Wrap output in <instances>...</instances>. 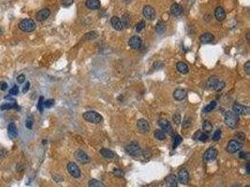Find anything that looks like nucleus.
I'll list each match as a JSON object with an SVG mask.
<instances>
[{
	"label": "nucleus",
	"mask_w": 250,
	"mask_h": 187,
	"mask_svg": "<svg viewBox=\"0 0 250 187\" xmlns=\"http://www.w3.org/2000/svg\"><path fill=\"white\" fill-rule=\"evenodd\" d=\"M7 154V151L3 148H0V157H4Z\"/></svg>",
	"instance_id": "nucleus-52"
},
{
	"label": "nucleus",
	"mask_w": 250,
	"mask_h": 187,
	"mask_svg": "<svg viewBox=\"0 0 250 187\" xmlns=\"http://www.w3.org/2000/svg\"><path fill=\"white\" fill-rule=\"evenodd\" d=\"M219 81H218V78L216 76H212L208 79L207 82H206V86L208 89L210 90H215L216 87H217V84H218Z\"/></svg>",
	"instance_id": "nucleus-17"
},
{
	"label": "nucleus",
	"mask_w": 250,
	"mask_h": 187,
	"mask_svg": "<svg viewBox=\"0 0 250 187\" xmlns=\"http://www.w3.org/2000/svg\"><path fill=\"white\" fill-rule=\"evenodd\" d=\"M66 169H67V171L68 173L73 177V178H80L81 177V170H80V168L73 162H70L67 164L66 166Z\"/></svg>",
	"instance_id": "nucleus-6"
},
{
	"label": "nucleus",
	"mask_w": 250,
	"mask_h": 187,
	"mask_svg": "<svg viewBox=\"0 0 250 187\" xmlns=\"http://www.w3.org/2000/svg\"><path fill=\"white\" fill-rule=\"evenodd\" d=\"M37 108L38 110L41 112L43 111V108H44V97L43 96H40V99H39V102H38V105H37Z\"/></svg>",
	"instance_id": "nucleus-35"
},
{
	"label": "nucleus",
	"mask_w": 250,
	"mask_h": 187,
	"mask_svg": "<svg viewBox=\"0 0 250 187\" xmlns=\"http://www.w3.org/2000/svg\"><path fill=\"white\" fill-rule=\"evenodd\" d=\"M195 136H198V138H197V139H199V140H200V141H202V142H205V141L207 140V138H208L207 134H205V133H201L200 131H198V132L195 134Z\"/></svg>",
	"instance_id": "nucleus-31"
},
{
	"label": "nucleus",
	"mask_w": 250,
	"mask_h": 187,
	"mask_svg": "<svg viewBox=\"0 0 250 187\" xmlns=\"http://www.w3.org/2000/svg\"><path fill=\"white\" fill-rule=\"evenodd\" d=\"M114 174L115 176H117V177H123V176H124V172H123L122 170L118 169H116L114 170Z\"/></svg>",
	"instance_id": "nucleus-46"
},
{
	"label": "nucleus",
	"mask_w": 250,
	"mask_h": 187,
	"mask_svg": "<svg viewBox=\"0 0 250 187\" xmlns=\"http://www.w3.org/2000/svg\"><path fill=\"white\" fill-rule=\"evenodd\" d=\"M171 13L173 16H180L183 13V8L179 4H173L171 7Z\"/></svg>",
	"instance_id": "nucleus-18"
},
{
	"label": "nucleus",
	"mask_w": 250,
	"mask_h": 187,
	"mask_svg": "<svg viewBox=\"0 0 250 187\" xmlns=\"http://www.w3.org/2000/svg\"><path fill=\"white\" fill-rule=\"evenodd\" d=\"M180 120H181V116L179 113H176L173 115V122L176 124V125H179L180 124Z\"/></svg>",
	"instance_id": "nucleus-45"
},
{
	"label": "nucleus",
	"mask_w": 250,
	"mask_h": 187,
	"mask_svg": "<svg viewBox=\"0 0 250 187\" xmlns=\"http://www.w3.org/2000/svg\"><path fill=\"white\" fill-rule=\"evenodd\" d=\"M234 139H236V140H238L240 142H244L245 139H246V135L244 133H238V134L235 135Z\"/></svg>",
	"instance_id": "nucleus-37"
},
{
	"label": "nucleus",
	"mask_w": 250,
	"mask_h": 187,
	"mask_svg": "<svg viewBox=\"0 0 250 187\" xmlns=\"http://www.w3.org/2000/svg\"><path fill=\"white\" fill-rule=\"evenodd\" d=\"M33 123H34V121H33V117H32V116H28L27 119H26V121H25V126H26L28 129H31L32 126H33Z\"/></svg>",
	"instance_id": "nucleus-38"
},
{
	"label": "nucleus",
	"mask_w": 250,
	"mask_h": 187,
	"mask_svg": "<svg viewBox=\"0 0 250 187\" xmlns=\"http://www.w3.org/2000/svg\"><path fill=\"white\" fill-rule=\"evenodd\" d=\"M120 20H121V23H122L123 26H125V27H129L130 26V17H129L128 14H126V13L124 14Z\"/></svg>",
	"instance_id": "nucleus-30"
},
{
	"label": "nucleus",
	"mask_w": 250,
	"mask_h": 187,
	"mask_svg": "<svg viewBox=\"0 0 250 187\" xmlns=\"http://www.w3.org/2000/svg\"><path fill=\"white\" fill-rule=\"evenodd\" d=\"M158 125L160 126L161 130H163L164 132H166V133H171L172 132L173 127H172L171 123L168 120H166V119L158 120Z\"/></svg>",
	"instance_id": "nucleus-16"
},
{
	"label": "nucleus",
	"mask_w": 250,
	"mask_h": 187,
	"mask_svg": "<svg viewBox=\"0 0 250 187\" xmlns=\"http://www.w3.org/2000/svg\"><path fill=\"white\" fill-rule=\"evenodd\" d=\"M99 153H100V154H101L103 157L108 158V159L113 158V157L114 156V153L111 150H109V149H101Z\"/></svg>",
	"instance_id": "nucleus-27"
},
{
	"label": "nucleus",
	"mask_w": 250,
	"mask_h": 187,
	"mask_svg": "<svg viewBox=\"0 0 250 187\" xmlns=\"http://www.w3.org/2000/svg\"><path fill=\"white\" fill-rule=\"evenodd\" d=\"M98 37V34H97V32H89V33H87L86 34V36H85V39H88V40H92V39H96Z\"/></svg>",
	"instance_id": "nucleus-39"
},
{
	"label": "nucleus",
	"mask_w": 250,
	"mask_h": 187,
	"mask_svg": "<svg viewBox=\"0 0 250 187\" xmlns=\"http://www.w3.org/2000/svg\"><path fill=\"white\" fill-rule=\"evenodd\" d=\"M247 40L249 41V33H247Z\"/></svg>",
	"instance_id": "nucleus-54"
},
{
	"label": "nucleus",
	"mask_w": 250,
	"mask_h": 187,
	"mask_svg": "<svg viewBox=\"0 0 250 187\" xmlns=\"http://www.w3.org/2000/svg\"><path fill=\"white\" fill-rule=\"evenodd\" d=\"M155 138L158 140H164L166 138V134L163 130L157 129L155 131Z\"/></svg>",
	"instance_id": "nucleus-29"
},
{
	"label": "nucleus",
	"mask_w": 250,
	"mask_h": 187,
	"mask_svg": "<svg viewBox=\"0 0 250 187\" xmlns=\"http://www.w3.org/2000/svg\"><path fill=\"white\" fill-rule=\"evenodd\" d=\"M137 129L140 133L141 134H145L149 131L150 129V126H149V124L148 122L145 120V119H140L138 120L137 122Z\"/></svg>",
	"instance_id": "nucleus-9"
},
{
	"label": "nucleus",
	"mask_w": 250,
	"mask_h": 187,
	"mask_svg": "<svg viewBox=\"0 0 250 187\" xmlns=\"http://www.w3.org/2000/svg\"><path fill=\"white\" fill-rule=\"evenodd\" d=\"M239 156H240V158H244V159H246V158H247L248 153H245V152H241L240 154H239Z\"/></svg>",
	"instance_id": "nucleus-51"
},
{
	"label": "nucleus",
	"mask_w": 250,
	"mask_h": 187,
	"mask_svg": "<svg viewBox=\"0 0 250 187\" xmlns=\"http://www.w3.org/2000/svg\"><path fill=\"white\" fill-rule=\"evenodd\" d=\"M25 81V76L24 74H21L17 77V82L20 84H23Z\"/></svg>",
	"instance_id": "nucleus-44"
},
{
	"label": "nucleus",
	"mask_w": 250,
	"mask_h": 187,
	"mask_svg": "<svg viewBox=\"0 0 250 187\" xmlns=\"http://www.w3.org/2000/svg\"><path fill=\"white\" fill-rule=\"evenodd\" d=\"M88 185H89V187H103L102 184L100 182H98V180H95V179L89 181Z\"/></svg>",
	"instance_id": "nucleus-33"
},
{
	"label": "nucleus",
	"mask_w": 250,
	"mask_h": 187,
	"mask_svg": "<svg viewBox=\"0 0 250 187\" xmlns=\"http://www.w3.org/2000/svg\"><path fill=\"white\" fill-rule=\"evenodd\" d=\"M156 31L158 34H163L166 31V24H165V23L162 22V21H159L157 23V25H156Z\"/></svg>",
	"instance_id": "nucleus-26"
},
{
	"label": "nucleus",
	"mask_w": 250,
	"mask_h": 187,
	"mask_svg": "<svg viewBox=\"0 0 250 187\" xmlns=\"http://www.w3.org/2000/svg\"><path fill=\"white\" fill-rule=\"evenodd\" d=\"M186 96H187V92L183 89H177L173 93V97L177 101H182L183 99L186 98Z\"/></svg>",
	"instance_id": "nucleus-21"
},
{
	"label": "nucleus",
	"mask_w": 250,
	"mask_h": 187,
	"mask_svg": "<svg viewBox=\"0 0 250 187\" xmlns=\"http://www.w3.org/2000/svg\"><path fill=\"white\" fill-rule=\"evenodd\" d=\"M232 187H241L240 185H238V184H236V185H233Z\"/></svg>",
	"instance_id": "nucleus-55"
},
{
	"label": "nucleus",
	"mask_w": 250,
	"mask_h": 187,
	"mask_svg": "<svg viewBox=\"0 0 250 187\" xmlns=\"http://www.w3.org/2000/svg\"><path fill=\"white\" fill-rule=\"evenodd\" d=\"M224 121L225 124L228 125L231 128H235L238 126V123H239V116L238 114H236L235 112H231V111H228L225 112V116H224Z\"/></svg>",
	"instance_id": "nucleus-1"
},
{
	"label": "nucleus",
	"mask_w": 250,
	"mask_h": 187,
	"mask_svg": "<svg viewBox=\"0 0 250 187\" xmlns=\"http://www.w3.org/2000/svg\"><path fill=\"white\" fill-rule=\"evenodd\" d=\"M15 108H17V104H16L15 100H13V99H10V101H8V102H5L0 106L1 111L11 110V109H15Z\"/></svg>",
	"instance_id": "nucleus-23"
},
{
	"label": "nucleus",
	"mask_w": 250,
	"mask_h": 187,
	"mask_svg": "<svg viewBox=\"0 0 250 187\" xmlns=\"http://www.w3.org/2000/svg\"><path fill=\"white\" fill-rule=\"evenodd\" d=\"M245 187H250L249 185H247V186H245Z\"/></svg>",
	"instance_id": "nucleus-56"
},
{
	"label": "nucleus",
	"mask_w": 250,
	"mask_h": 187,
	"mask_svg": "<svg viewBox=\"0 0 250 187\" xmlns=\"http://www.w3.org/2000/svg\"><path fill=\"white\" fill-rule=\"evenodd\" d=\"M128 45L132 48V49H140L141 46V39L139 36H133L129 39L128 40Z\"/></svg>",
	"instance_id": "nucleus-12"
},
{
	"label": "nucleus",
	"mask_w": 250,
	"mask_h": 187,
	"mask_svg": "<svg viewBox=\"0 0 250 187\" xmlns=\"http://www.w3.org/2000/svg\"><path fill=\"white\" fill-rule=\"evenodd\" d=\"M247 172L248 174L250 173V164L249 163H247Z\"/></svg>",
	"instance_id": "nucleus-53"
},
{
	"label": "nucleus",
	"mask_w": 250,
	"mask_h": 187,
	"mask_svg": "<svg viewBox=\"0 0 250 187\" xmlns=\"http://www.w3.org/2000/svg\"><path fill=\"white\" fill-rule=\"evenodd\" d=\"M1 32H2V31H1V30H0V33H1Z\"/></svg>",
	"instance_id": "nucleus-57"
},
{
	"label": "nucleus",
	"mask_w": 250,
	"mask_h": 187,
	"mask_svg": "<svg viewBox=\"0 0 250 187\" xmlns=\"http://www.w3.org/2000/svg\"><path fill=\"white\" fill-rule=\"evenodd\" d=\"M55 104V100L54 99H48L46 101H44V108H47V109H50L54 106Z\"/></svg>",
	"instance_id": "nucleus-42"
},
{
	"label": "nucleus",
	"mask_w": 250,
	"mask_h": 187,
	"mask_svg": "<svg viewBox=\"0 0 250 187\" xmlns=\"http://www.w3.org/2000/svg\"><path fill=\"white\" fill-rule=\"evenodd\" d=\"M73 3V0H62V6L63 7H69L71 6Z\"/></svg>",
	"instance_id": "nucleus-47"
},
{
	"label": "nucleus",
	"mask_w": 250,
	"mask_h": 187,
	"mask_svg": "<svg viewBox=\"0 0 250 187\" xmlns=\"http://www.w3.org/2000/svg\"><path fill=\"white\" fill-rule=\"evenodd\" d=\"M242 148H243V142H240L236 139H231L229 141L226 150L229 153H235L239 152Z\"/></svg>",
	"instance_id": "nucleus-4"
},
{
	"label": "nucleus",
	"mask_w": 250,
	"mask_h": 187,
	"mask_svg": "<svg viewBox=\"0 0 250 187\" xmlns=\"http://www.w3.org/2000/svg\"><path fill=\"white\" fill-rule=\"evenodd\" d=\"M221 138V130L217 129L216 131H215V133L213 134V139L215 141H218Z\"/></svg>",
	"instance_id": "nucleus-40"
},
{
	"label": "nucleus",
	"mask_w": 250,
	"mask_h": 187,
	"mask_svg": "<svg viewBox=\"0 0 250 187\" xmlns=\"http://www.w3.org/2000/svg\"><path fill=\"white\" fill-rule=\"evenodd\" d=\"M8 89V83L5 81H0V90L6 91Z\"/></svg>",
	"instance_id": "nucleus-49"
},
{
	"label": "nucleus",
	"mask_w": 250,
	"mask_h": 187,
	"mask_svg": "<svg viewBox=\"0 0 250 187\" xmlns=\"http://www.w3.org/2000/svg\"><path fill=\"white\" fill-rule=\"evenodd\" d=\"M125 152L132 156H138L141 153V149L136 142H131L125 147Z\"/></svg>",
	"instance_id": "nucleus-5"
},
{
	"label": "nucleus",
	"mask_w": 250,
	"mask_h": 187,
	"mask_svg": "<svg viewBox=\"0 0 250 187\" xmlns=\"http://www.w3.org/2000/svg\"><path fill=\"white\" fill-rule=\"evenodd\" d=\"M214 39H215V37L211 33H204V34H202L199 37V40L202 43H210V42H213Z\"/></svg>",
	"instance_id": "nucleus-24"
},
{
	"label": "nucleus",
	"mask_w": 250,
	"mask_h": 187,
	"mask_svg": "<svg viewBox=\"0 0 250 187\" xmlns=\"http://www.w3.org/2000/svg\"><path fill=\"white\" fill-rule=\"evenodd\" d=\"M18 93H19V87H18L17 85H14V86L9 90V95H10V96H16V95H18Z\"/></svg>",
	"instance_id": "nucleus-43"
},
{
	"label": "nucleus",
	"mask_w": 250,
	"mask_h": 187,
	"mask_svg": "<svg viewBox=\"0 0 250 187\" xmlns=\"http://www.w3.org/2000/svg\"><path fill=\"white\" fill-rule=\"evenodd\" d=\"M215 106H216V102H215V101H213V102H211L210 104H208V105L204 108V112H210L211 111H213V110L215 108Z\"/></svg>",
	"instance_id": "nucleus-34"
},
{
	"label": "nucleus",
	"mask_w": 250,
	"mask_h": 187,
	"mask_svg": "<svg viewBox=\"0 0 250 187\" xmlns=\"http://www.w3.org/2000/svg\"><path fill=\"white\" fill-rule=\"evenodd\" d=\"M202 128H203V130H204L206 133H209V132L212 131V129H213V125H212V124H211L209 121H204V122H203V125H202Z\"/></svg>",
	"instance_id": "nucleus-32"
},
{
	"label": "nucleus",
	"mask_w": 250,
	"mask_h": 187,
	"mask_svg": "<svg viewBox=\"0 0 250 187\" xmlns=\"http://www.w3.org/2000/svg\"><path fill=\"white\" fill-rule=\"evenodd\" d=\"M145 22H143V21H141V22H140L137 25H136V31L137 32H141V30H143L144 28H145Z\"/></svg>",
	"instance_id": "nucleus-41"
},
{
	"label": "nucleus",
	"mask_w": 250,
	"mask_h": 187,
	"mask_svg": "<svg viewBox=\"0 0 250 187\" xmlns=\"http://www.w3.org/2000/svg\"><path fill=\"white\" fill-rule=\"evenodd\" d=\"M29 88H30V82L29 81H27L25 84H24V86L23 87V93L24 94H25V93H27L28 92V90H29Z\"/></svg>",
	"instance_id": "nucleus-48"
},
{
	"label": "nucleus",
	"mask_w": 250,
	"mask_h": 187,
	"mask_svg": "<svg viewBox=\"0 0 250 187\" xmlns=\"http://www.w3.org/2000/svg\"><path fill=\"white\" fill-rule=\"evenodd\" d=\"M182 140H183V138H182L181 136H179V135L174 136V138H173V147L176 148L182 142Z\"/></svg>",
	"instance_id": "nucleus-36"
},
{
	"label": "nucleus",
	"mask_w": 250,
	"mask_h": 187,
	"mask_svg": "<svg viewBox=\"0 0 250 187\" xmlns=\"http://www.w3.org/2000/svg\"><path fill=\"white\" fill-rule=\"evenodd\" d=\"M8 135L10 139H15L18 137V130L17 126L14 123H10L8 125Z\"/></svg>",
	"instance_id": "nucleus-15"
},
{
	"label": "nucleus",
	"mask_w": 250,
	"mask_h": 187,
	"mask_svg": "<svg viewBox=\"0 0 250 187\" xmlns=\"http://www.w3.org/2000/svg\"><path fill=\"white\" fill-rule=\"evenodd\" d=\"M215 16L217 21H223L226 18L225 9L222 7H217L215 10Z\"/></svg>",
	"instance_id": "nucleus-19"
},
{
	"label": "nucleus",
	"mask_w": 250,
	"mask_h": 187,
	"mask_svg": "<svg viewBox=\"0 0 250 187\" xmlns=\"http://www.w3.org/2000/svg\"><path fill=\"white\" fill-rule=\"evenodd\" d=\"M75 158L79 162H81L82 164H87L90 161V158L87 155V153H85V152H83L82 150L76 151V153H75Z\"/></svg>",
	"instance_id": "nucleus-10"
},
{
	"label": "nucleus",
	"mask_w": 250,
	"mask_h": 187,
	"mask_svg": "<svg viewBox=\"0 0 250 187\" xmlns=\"http://www.w3.org/2000/svg\"><path fill=\"white\" fill-rule=\"evenodd\" d=\"M232 112L236 114H243V115H248L249 114V107L235 103L232 106Z\"/></svg>",
	"instance_id": "nucleus-8"
},
{
	"label": "nucleus",
	"mask_w": 250,
	"mask_h": 187,
	"mask_svg": "<svg viewBox=\"0 0 250 187\" xmlns=\"http://www.w3.org/2000/svg\"><path fill=\"white\" fill-rule=\"evenodd\" d=\"M18 26L24 32H32L36 29V23L32 19H24L19 23Z\"/></svg>",
	"instance_id": "nucleus-2"
},
{
	"label": "nucleus",
	"mask_w": 250,
	"mask_h": 187,
	"mask_svg": "<svg viewBox=\"0 0 250 187\" xmlns=\"http://www.w3.org/2000/svg\"><path fill=\"white\" fill-rule=\"evenodd\" d=\"M178 180L181 184H188L189 182V174H188V170L185 169H182L179 172H178Z\"/></svg>",
	"instance_id": "nucleus-14"
},
{
	"label": "nucleus",
	"mask_w": 250,
	"mask_h": 187,
	"mask_svg": "<svg viewBox=\"0 0 250 187\" xmlns=\"http://www.w3.org/2000/svg\"><path fill=\"white\" fill-rule=\"evenodd\" d=\"M245 71L247 74H250V61H247L245 64Z\"/></svg>",
	"instance_id": "nucleus-50"
},
{
	"label": "nucleus",
	"mask_w": 250,
	"mask_h": 187,
	"mask_svg": "<svg viewBox=\"0 0 250 187\" xmlns=\"http://www.w3.org/2000/svg\"><path fill=\"white\" fill-rule=\"evenodd\" d=\"M142 14L143 16L148 19V20H154L156 18V11L155 8H152L151 6H145L142 9Z\"/></svg>",
	"instance_id": "nucleus-11"
},
{
	"label": "nucleus",
	"mask_w": 250,
	"mask_h": 187,
	"mask_svg": "<svg viewBox=\"0 0 250 187\" xmlns=\"http://www.w3.org/2000/svg\"><path fill=\"white\" fill-rule=\"evenodd\" d=\"M85 6L89 9H98L100 8V1L99 0H86Z\"/></svg>",
	"instance_id": "nucleus-22"
},
{
	"label": "nucleus",
	"mask_w": 250,
	"mask_h": 187,
	"mask_svg": "<svg viewBox=\"0 0 250 187\" xmlns=\"http://www.w3.org/2000/svg\"><path fill=\"white\" fill-rule=\"evenodd\" d=\"M50 14H51L50 9L47 8H45L40 9V10L37 13V15H36V19H37L38 21H40V22H42V21L46 20V19L50 16Z\"/></svg>",
	"instance_id": "nucleus-13"
},
{
	"label": "nucleus",
	"mask_w": 250,
	"mask_h": 187,
	"mask_svg": "<svg viewBox=\"0 0 250 187\" xmlns=\"http://www.w3.org/2000/svg\"><path fill=\"white\" fill-rule=\"evenodd\" d=\"M217 154H218V152L216 149L215 148H209L205 151L204 153V155H203V158L206 162H212L214 161L216 157H217Z\"/></svg>",
	"instance_id": "nucleus-7"
},
{
	"label": "nucleus",
	"mask_w": 250,
	"mask_h": 187,
	"mask_svg": "<svg viewBox=\"0 0 250 187\" xmlns=\"http://www.w3.org/2000/svg\"><path fill=\"white\" fill-rule=\"evenodd\" d=\"M111 23H112V26L115 29V30H122L123 28V25H122V23H121V20L117 17V16H114L112 17L111 19Z\"/></svg>",
	"instance_id": "nucleus-20"
},
{
	"label": "nucleus",
	"mask_w": 250,
	"mask_h": 187,
	"mask_svg": "<svg viewBox=\"0 0 250 187\" xmlns=\"http://www.w3.org/2000/svg\"><path fill=\"white\" fill-rule=\"evenodd\" d=\"M82 117L85 121L93 123V124H99L102 121V116L98 112H93V111L86 112L85 113H83Z\"/></svg>",
	"instance_id": "nucleus-3"
},
{
	"label": "nucleus",
	"mask_w": 250,
	"mask_h": 187,
	"mask_svg": "<svg viewBox=\"0 0 250 187\" xmlns=\"http://www.w3.org/2000/svg\"><path fill=\"white\" fill-rule=\"evenodd\" d=\"M176 68H177V70H178L180 73H182V74H187L188 72V65L184 62L177 63V65H176Z\"/></svg>",
	"instance_id": "nucleus-25"
},
{
	"label": "nucleus",
	"mask_w": 250,
	"mask_h": 187,
	"mask_svg": "<svg viewBox=\"0 0 250 187\" xmlns=\"http://www.w3.org/2000/svg\"><path fill=\"white\" fill-rule=\"evenodd\" d=\"M167 185H168V187L177 186V181H176V178L173 175H170L167 178Z\"/></svg>",
	"instance_id": "nucleus-28"
}]
</instances>
